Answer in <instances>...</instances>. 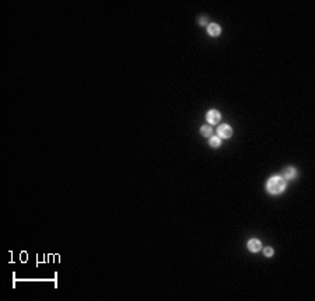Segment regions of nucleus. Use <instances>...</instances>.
Masks as SVG:
<instances>
[{
    "label": "nucleus",
    "mask_w": 315,
    "mask_h": 301,
    "mask_svg": "<svg viewBox=\"0 0 315 301\" xmlns=\"http://www.w3.org/2000/svg\"><path fill=\"white\" fill-rule=\"evenodd\" d=\"M217 130H218V134L221 137H224V139H227V137H230L233 134V130H231V128L228 125H221Z\"/></svg>",
    "instance_id": "f03ea898"
},
{
    "label": "nucleus",
    "mask_w": 315,
    "mask_h": 301,
    "mask_svg": "<svg viewBox=\"0 0 315 301\" xmlns=\"http://www.w3.org/2000/svg\"><path fill=\"white\" fill-rule=\"evenodd\" d=\"M207 121H209L210 123H217V122L220 121V112H218V111H210V112L207 113Z\"/></svg>",
    "instance_id": "20e7f679"
},
{
    "label": "nucleus",
    "mask_w": 315,
    "mask_h": 301,
    "mask_svg": "<svg viewBox=\"0 0 315 301\" xmlns=\"http://www.w3.org/2000/svg\"><path fill=\"white\" fill-rule=\"evenodd\" d=\"M262 248V245H261V241H258V240H251L248 242V249L251 251V252H258V251L261 249Z\"/></svg>",
    "instance_id": "7ed1b4c3"
},
{
    "label": "nucleus",
    "mask_w": 315,
    "mask_h": 301,
    "mask_svg": "<svg viewBox=\"0 0 315 301\" xmlns=\"http://www.w3.org/2000/svg\"><path fill=\"white\" fill-rule=\"evenodd\" d=\"M210 144H212L213 147H217L218 144H220V139H218V137H212V139H210Z\"/></svg>",
    "instance_id": "6e6552de"
},
{
    "label": "nucleus",
    "mask_w": 315,
    "mask_h": 301,
    "mask_svg": "<svg viewBox=\"0 0 315 301\" xmlns=\"http://www.w3.org/2000/svg\"><path fill=\"white\" fill-rule=\"evenodd\" d=\"M284 185L286 183H284L283 178H280V176H273V178H270V179L267 181V191L273 195L280 193V192L284 189Z\"/></svg>",
    "instance_id": "f257e3e1"
},
{
    "label": "nucleus",
    "mask_w": 315,
    "mask_h": 301,
    "mask_svg": "<svg viewBox=\"0 0 315 301\" xmlns=\"http://www.w3.org/2000/svg\"><path fill=\"white\" fill-rule=\"evenodd\" d=\"M294 175H296V171L293 168H287L284 171V178H294Z\"/></svg>",
    "instance_id": "0eeeda50"
},
{
    "label": "nucleus",
    "mask_w": 315,
    "mask_h": 301,
    "mask_svg": "<svg viewBox=\"0 0 315 301\" xmlns=\"http://www.w3.org/2000/svg\"><path fill=\"white\" fill-rule=\"evenodd\" d=\"M273 254V249L272 248H265V255L266 256H270Z\"/></svg>",
    "instance_id": "1a4fd4ad"
},
{
    "label": "nucleus",
    "mask_w": 315,
    "mask_h": 301,
    "mask_svg": "<svg viewBox=\"0 0 315 301\" xmlns=\"http://www.w3.org/2000/svg\"><path fill=\"white\" fill-rule=\"evenodd\" d=\"M200 133H202L203 136L210 137V136H212V133H213V129L210 128V126H202V129H200Z\"/></svg>",
    "instance_id": "423d86ee"
},
{
    "label": "nucleus",
    "mask_w": 315,
    "mask_h": 301,
    "mask_svg": "<svg viewBox=\"0 0 315 301\" xmlns=\"http://www.w3.org/2000/svg\"><path fill=\"white\" fill-rule=\"evenodd\" d=\"M209 34L212 35V37L218 35V34H220V27H218L217 24H210L209 25Z\"/></svg>",
    "instance_id": "39448f33"
}]
</instances>
